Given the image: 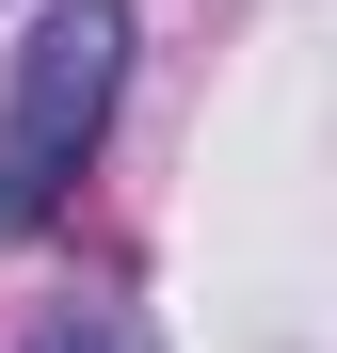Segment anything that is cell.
Listing matches in <instances>:
<instances>
[{"label":"cell","mask_w":337,"mask_h":353,"mask_svg":"<svg viewBox=\"0 0 337 353\" xmlns=\"http://www.w3.org/2000/svg\"><path fill=\"white\" fill-rule=\"evenodd\" d=\"M112 97H129V0H48L17 32V97H0V241L65 225V193L112 145Z\"/></svg>","instance_id":"6da1fadb"},{"label":"cell","mask_w":337,"mask_h":353,"mask_svg":"<svg viewBox=\"0 0 337 353\" xmlns=\"http://www.w3.org/2000/svg\"><path fill=\"white\" fill-rule=\"evenodd\" d=\"M32 353H161V337H145V321H129V305H96V321H48V337H32Z\"/></svg>","instance_id":"7a4b0ae2"}]
</instances>
